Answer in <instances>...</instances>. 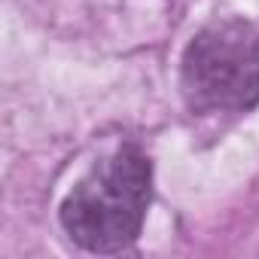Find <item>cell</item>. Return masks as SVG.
Here are the masks:
<instances>
[{"mask_svg": "<svg viewBox=\"0 0 259 259\" xmlns=\"http://www.w3.org/2000/svg\"><path fill=\"white\" fill-rule=\"evenodd\" d=\"M147 201L150 162L138 147H122L67 195L61 226L92 253H116L138 238Z\"/></svg>", "mask_w": 259, "mask_h": 259, "instance_id": "obj_1", "label": "cell"}, {"mask_svg": "<svg viewBox=\"0 0 259 259\" xmlns=\"http://www.w3.org/2000/svg\"><path fill=\"white\" fill-rule=\"evenodd\" d=\"M183 95L195 110H247L259 101V31L247 22L204 28L183 55Z\"/></svg>", "mask_w": 259, "mask_h": 259, "instance_id": "obj_2", "label": "cell"}]
</instances>
